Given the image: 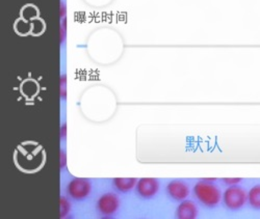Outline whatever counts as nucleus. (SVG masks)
Wrapping results in <instances>:
<instances>
[{
  "mask_svg": "<svg viewBox=\"0 0 260 219\" xmlns=\"http://www.w3.org/2000/svg\"><path fill=\"white\" fill-rule=\"evenodd\" d=\"M192 195L203 207L207 209H214L222 202L223 192L221 188L214 183L201 180L193 185Z\"/></svg>",
  "mask_w": 260,
  "mask_h": 219,
  "instance_id": "nucleus-1",
  "label": "nucleus"
},
{
  "mask_svg": "<svg viewBox=\"0 0 260 219\" xmlns=\"http://www.w3.org/2000/svg\"><path fill=\"white\" fill-rule=\"evenodd\" d=\"M222 203L228 211H240L248 204V191L238 185L229 186L223 192Z\"/></svg>",
  "mask_w": 260,
  "mask_h": 219,
  "instance_id": "nucleus-2",
  "label": "nucleus"
},
{
  "mask_svg": "<svg viewBox=\"0 0 260 219\" xmlns=\"http://www.w3.org/2000/svg\"><path fill=\"white\" fill-rule=\"evenodd\" d=\"M92 193L91 181L81 178L72 179L67 185V194L74 202H82L89 198Z\"/></svg>",
  "mask_w": 260,
  "mask_h": 219,
  "instance_id": "nucleus-3",
  "label": "nucleus"
},
{
  "mask_svg": "<svg viewBox=\"0 0 260 219\" xmlns=\"http://www.w3.org/2000/svg\"><path fill=\"white\" fill-rule=\"evenodd\" d=\"M121 202L119 196L114 192L102 194L96 203V210L102 216H113L120 209Z\"/></svg>",
  "mask_w": 260,
  "mask_h": 219,
  "instance_id": "nucleus-4",
  "label": "nucleus"
},
{
  "mask_svg": "<svg viewBox=\"0 0 260 219\" xmlns=\"http://www.w3.org/2000/svg\"><path fill=\"white\" fill-rule=\"evenodd\" d=\"M166 193L174 202H182L190 194V187L182 180H173L168 183Z\"/></svg>",
  "mask_w": 260,
  "mask_h": 219,
  "instance_id": "nucleus-5",
  "label": "nucleus"
},
{
  "mask_svg": "<svg viewBox=\"0 0 260 219\" xmlns=\"http://www.w3.org/2000/svg\"><path fill=\"white\" fill-rule=\"evenodd\" d=\"M159 191V181L153 178H143L138 181L136 192L143 200H151Z\"/></svg>",
  "mask_w": 260,
  "mask_h": 219,
  "instance_id": "nucleus-6",
  "label": "nucleus"
},
{
  "mask_svg": "<svg viewBox=\"0 0 260 219\" xmlns=\"http://www.w3.org/2000/svg\"><path fill=\"white\" fill-rule=\"evenodd\" d=\"M199 215V209L197 204L189 201L184 200L180 202L176 210V217L179 219H194Z\"/></svg>",
  "mask_w": 260,
  "mask_h": 219,
  "instance_id": "nucleus-7",
  "label": "nucleus"
},
{
  "mask_svg": "<svg viewBox=\"0 0 260 219\" xmlns=\"http://www.w3.org/2000/svg\"><path fill=\"white\" fill-rule=\"evenodd\" d=\"M138 181L136 178H116L112 181V185L116 191L128 193L136 188Z\"/></svg>",
  "mask_w": 260,
  "mask_h": 219,
  "instance_id": "nucleus-8",
  "label": "nucleus"
},
{
  "mask_svg": "<svg viewBox=\"0 0 260 219\" xmlns=\"http://www.w3.org/2000/svg\"><path fill=\"white\" fill-rule=\"evenodd\" d=\"M248 205L252 210L260 211V184H256L248 190Z\"/></svg>",
  "mask_w": 260,
  "mask_h": 219,
  "instance_id": "nucleus-9",
  "label": "nucleus"
},
{
  "mask_svg": "<svg viewBox=\"0 0 260 219\" xmlns=\"http://www.w3.org/2000/svg\"><path fill=\"white\" fill-rule=\"evenodd\" d=\"M70 211V204L66 198L61 196L60 199V216L64 217V215H67L68 212Z\"/></svg>",
  "mask_w": 260,
  "mask_h": 219,
  "instance_id": "nucleus-10",
  "label": "nucleus"
},
{
  "mask_svg": "<svg viewBox=\"0 0 260 219\" xmlns=\"http://www.w3.org/2000/svg\"><path fill=\"white\" fill-rule=\"evenodd\" d=\"M222 182H223L224 185L229 187V186L238 185L242 182V179H240V178H226V179H223Z\"/></svg>",
  "mask_w": 260,
  "mask_h": 219,
  "instance_id": "nucleus-11",
  "label": "nucleus"
},
{
  "mask_svg": "<svg viewBox=\"0 0 260 219\" xmlns=\"http://www.w3.org/2000/svg\"><path fill=\"white\" fill-rule=\"evenodd\" d=\"M64 160H66V155H64V152H61V168L64 167Z\"/></svg>",
  "mask_w": 260,
  "mask_h": 219,
  "instance_id": "nucleus-12",
  "label": "nucleus"
},
{
  "mask_svg": "<svg viewBox=\"0 0 260 219\" xmlns=\"http://www.w3.org/2000/svg\"><path fill=\"white\" fill-rule=\"evenodd\" d=\"M64 137H66V126L63 125V127L61 129V138L64 139Z\"/></svg>",
  "mask_w": 260,
  "mask_h": 219,
  "instance_id": "nucleus-13",
  "label": "nucleus"
}]
</instances>
